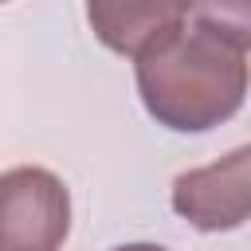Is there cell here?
<instances>
[{
	"label": "cell",
	"mask_w": 251,
	"mask_h": 251,
	"mask_svg": "<svg viewBox=\"0 0 251 251\" xmlns=\"http://www.w3.org/2000/svg\"><path fill=\"white\" fill-rule=\"evenodd\" d=\"M247 16L192 8L133 59L137 94L149 118L173 133H204L239 114L247 98Z\"/></svg>",
	"instance_id": "1"
},
{
	"label": "cell",
	"mask_w": 251,
	"mask_h": 251,
	"mask_svg": "<svg viewBox=\"0 0 251 251\" xmlns=\"http://www.w3.org/2000/svg\"><path fill=\"white\" fill-rule=\"evenodd\" d=\"M71 231V192L39 165L0 173V251H59Z\"/></svg>",
	"instance_id": "2"
},
{
	"label": "cell",
	"mask_w": 251,
	"mask_h": 251,
	"mask_svg": "<svg viewBox=\"0 0 251 251\" xmlns=\"http://www.w3.org/2000/svg\"><path fill=\"white\" fill-rule=\"evenodd\" d=\"M251 208V149L239 145L227 157L188 169L173 180V212L200 231H235Z\"/></svg>",
	"instance_id": "3"
},
{
	"label": "cell",
	"mask_w": 251,
	"mask_h": 251,
	"mask_svg": "<svg viewBox=\"0 0 251 251\" xmlns=\"http://www.w3.org/2000/svg\"><path fill=\"white\" fill-rule=\"evenodd\" d=\"M184 12L188 4H176V0H94L86 4V20L94 35L118 55H137Z\"/></svg>",
	"instance_id": "4"
},
{
	"label": "cell",
	"mask_w": 251,
	"mask_h": 251,
	"mask_svg": "<svg viewBox=\"0 0 251 251\" xmlns=\"http://www.w3.org/2000/svg\"><path fill=\"white\" fill-rule=\"evenodd\" d=\"M114 251H169V247H157V243H122Z\"/></svg>",
	"instance_id": "5"
}]
</instances>
